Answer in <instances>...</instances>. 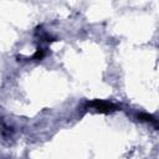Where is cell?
Segmentation results:
<instances>
[{"instance_id": "6da1fadb", "label": "cell", "mask_w": 159, "mask_h": 159, "mask_svg": "<svg viewBox=\"0 0 159 159\" xmlns=\"http://www.w3.org/2000/svg\"><path fill=\"white\" fill-rule=\"evenodd\" d=\"M91 106H94L96 109H98L99 112H111V111H113V108H116V106H113L112 103L99 102V101H96V102L91 103Z\"/></svg>"}]
</instances>
